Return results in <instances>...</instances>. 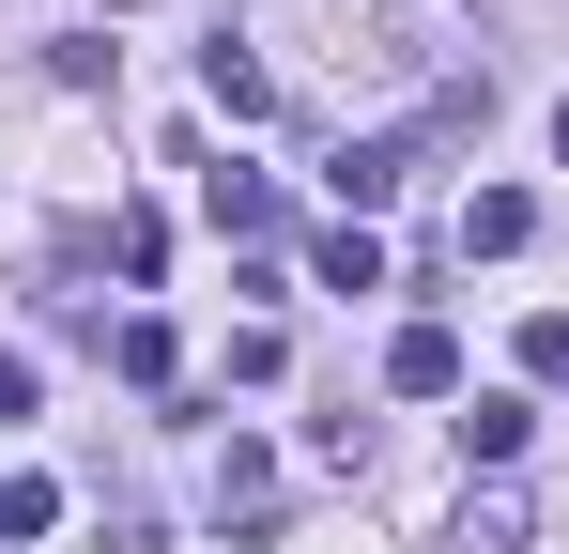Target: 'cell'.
<instances>
[{"mask_svg":"<svg viewBox=\"0 0 569 554\" xmlns=\"http://www.w3.org/2000/svg\"><path fill=\"white\" fill-rule=\"evenodd\" d=\"M323 185H339V216H355V231H370L385 200H400V185H416V139H339V155H323Z\"/></svg>","mask_w":569,"mask_h":554,"instance_id":"cell-1","label":"cell"},{"mask_svg":"<svg viewBox=\"0 0 569 554\" xmlns=\"http://www.w3.org/2000/svg\"><path fill=\"white\" fill-rule=\"evenodd\" d=\"M186 170H200V216H216L231 247H262V231H278V185H262V170H216V155H186Z\"/></svg>","mask_w":569,"mask_h":554,"instance_id":"cell-2","label":"cell"},{"mask_svg":"<svg viewBox=\"0 0 569 554\" xmlns=\"http://www.w3.org/2000/svg\"><path fill=\"white\" fill-rule=\"evenodd\" d=\"M385 385H400V400H462V339H447V324H400V339H385Z\"/></svg>","mask_w":569,"mask_h":554,"instance_id":"cell-3","label":"cell"},{"mask_svg":"<svg viewBox=\"0 0 569 554\" xmlns=\"http://www.w3.org/2000/svg\"><path fill=\"white\" fill-rule=\"evenodd\" d=\"M523 385H462V462H523Z\"/></svg>","mask_w":569,"mask_h":554,"instance_id":"cell-4","label":"cell"},{"mask_svg":"<svg viewBox=\"0 0 569 554\" xmlns=\"http://www.w3.org/2000/svg\"><path fill=\"white\" fill-rule=\"evenodd\" d=\"M523 231H539V200H523V185H477V200H462V263H508Z\"/></svg>","mask_w":569,"mask_h":554,"instance_id":"cell-5","label":"cell"},{"mask_svg":"<svg viewBox=\"0 0 569 554\" xmlns=\"http://www.w3.org/2000/svg\"><path fill=\"white\" fill-rule=\"evenodd\" d=\"M200 92H216V108H231V123H262V108H278V78H262V62H247V47H231V31H216V47H200Z\"/></svg>","mask_w":569,"mask_h":554,"instance_id":"cell-6","label":"cell"},{"mask_svg":"<svg viewBox=\"0 0 569 554\" xmlns=\"http://www.w3.org/2000/svg\"><path fill=\"white\" fill-rule=\"evenodd\" d=\"M308 277H323V293H385V247L339 216V231H308Z\"/></svg>","mask_w":569,"mask_h":554,"instance_id":"cell-7","label":"cell"},{"mask_svg":"<svg viewBox=\"0 0 569 554\" xmlns=\"http://www.w3.org/2000/svg\"><path fill=\"white\" fill-rule=\"evenodd\" d=\"M216 508H247V524H262V508H278V447H247V432H231V447H216Z\"/></svg>","mask_w":569,"mask_h":554,"instance_id":"cell-8","label":"cell"},{"mask_svg":"<svg viewBox=\"0 0 569 554\" xmlns=\"http://www.w3.org/2000/svg\"><path fill=\"white\" fill-rule=\"evenodd\" d=\"M523 540H539V524H523V493H477V508H462V540H447V554H523Z\"/></svg>","mask_w":569,"mask_h":554,"instance_id":"cell-9","label":"cell"},{"mask_svg":"<svg viewBox=\"0 0 569 554\" xmlns=\"http://www.w3.org/2000/svg\"><path fill=\"white\" fill-rule=\"evenodd\" d=\"M47 78H62V92H108V78H123V47H108V31H62V47H47Z\"/></svg>","mask_w":569,"mask_h":554,"instance_id":"cell-10","label":"cell"},{"mask_svg":"<svg viewBox=\"0 0 569 554\" xmlns=\"http://www.w3.org/2000/svg\"><path fill=\"white\" fill-rule=\"evenodd\" d=\"M62 524V477H0V540H47Z\"/></svg>","mask_w":569,"mask_h":554,"instance_id":"cell-11","label":"cell"},{"mask_svg":"<svg viewBox=\"0 0 569 554\" xmlns=\"http://www.w3.org/2000/svg\"><path fill=\"white\" fill-rule=\"evenodd\" d=\"M108 263H123V277H170V216H108Z\"/></svg>","mask_w":569,"mask_h":554,"instance_id":"cell-12","label":"cell"},{"mask_svg":"<svg viewBox=\"0 0 569 554\" xmlns=\"http://www.w3.org/2000/svg\"><path fill=\"white\" fill-rule=\"evenodd\" d=\"M108 355H123V385H170V369H186V355H170V324H154V308H139V324H123Z\"/></svg>","mask_w":569,"mask_h":554,"instance_id":"cell-13","label":"cell"},{"mask_svg":"<svg viewBox=\"0 0 569 554\" xmlns=\"http://www.w3.org/2000/svg\"><path fill=\"white\" fill-rule=\"evenodd\" d=\"M523 385H569V308H539V324H523Z\"/></svg>","mask_w":569,"mask_h":554,"instance_id":"cell-14","label":"cell"},{"mask_svg":"<svg viewBox=\"0 0 569 554\" xmlns=\"http://www.w3.org/2000/svg\"><path fill=\"white\" fill-rule=\"evenodd\" d=\"M0 416H31V355H0Z\"/></svg>","mask_w":569,"mask_h":554,"instance_id":"cell-15","label":"cell"},{"mask_svg":"<svg viewBox=\"0 0 569 554\" xmlns=\"http://www.w3.org/2000/svg\"><path fill=\"white\" fill-rule=\"evenodd\" d=\"M555 155H569V108H555Z\"/></svg>","mask_w":569,"mask_h":554,"instance_id":"cell-16","label":"cell"}]
</instances>
